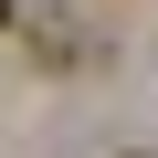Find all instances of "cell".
<instances>
[{"label":"cell","instance_id":"cell-1","mask_svg":"<svg viewBox=\"0 0 158 158\" xmlns=\"http://www.w3.org/2000/svg\"><path fill=\"white\" fill-rule=\"evenodd\" d=\"M0 21H11V0H0Z\"/></svg>","mask_w":158,"mask_h":158}]
</instances>
